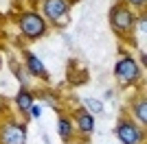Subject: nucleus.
Instances as JSON below:
<instances>
[{"label":"nucleus","mask_w":147,"mask_h":144,"mask_svg":"<svg viewBox=\"0 0 147 144\" xmlns=\"http://www.w3.org/2000/svg\"><path fill=\"white\" fill-rule=\"evenodd\" d=\"M20 29H22V33H24L26 37L35 39V37L44 35L46 26H44V20L40 18L37 13H24V15L20 18Z\"/></svg>","instance_id":"1"},{"label":"nucleus","mask_w":147,"mask_h":144,"mask_svg":"<svg viewBox=\"0 0 147 144\" xmlns=\"http://www.w3.org/2000/svg\"><path fill=\"white\" fill-rule=\"evenodd\" d=\"M114 72H117V79L119 81H123V83H129V81H134L136 77H138V66H136L132 59H121L117 63V68H114Z\"/></svg>","instance_id":"2"},{"label":"nucleus","mask_w":147,"mask_h":144,"mask_svg":"<svg viewBox=\"0 0 147 144\" xmlns=\"http://www.w3.org/2000/svg\"><path fill=\"white\" fill-rule=\"evenodd\" d=\"M117 135L123 144H138L143 140V133L136 129L132 122H119L117 127Z\"/></svg>","instance_id":"3"},{"label":"nucleus","mask_w":147,"mask_h":144,"mask_svg":"<svg viewBox=\"0 0 147 144\" xmlns=\"http://www.w3.org/2000/svg\"><path fill=\"white\" fill-rule=\"evenodd\" d=\"M26 129L22 125H7L2 129V144H24Z\"/></svg>","instance_id":"4"},{"label":"nucleus","mask_w":147,"mask_h":144,"mask_svg":"<svg viewBox=\"0 0 147 144\" xmlns=\"http://www.w3.org/2000/svg\"><path fill=\"white\" fill-rule=\"evenodd\" d=\"M110 20H112V26L117 31H127L129 26H132V22H134L132 13H129L127 9H123V7H114V9H112Z\"/></svg>","instance_id":"5"},{"label":"nucleus","mask_w":147,"mask_h":144,"mask_svg":"<svg viewBox=\"0 0 147 144\" xmlns=\"http://www.w3.org/2000/svg\"><path fill=\"white\" fill-rule=\"evenodd\" d=\"M44 11L51 20H57V22H64V15L68 11V2L66 0H46L44 2Z\"/></svg>","instance_id":"6"},{"label":"nucleus","mask_w":147,"mask_h":144,"mask_svg":"<svg viewBox=\"0 0 147 144\" xmlns=\"http://www.w3.org/2000/svg\"><path fill=\"white\" fill-rule=\"evenodd\" d=\"M26 63H29V68H31L33 74H37V77H46V70H44V66L40 63V59H37L35 55H26Z\"/></svg>","instance_id":"7"},{"label":"nucleus","mask_w":147,"mask_h":144,"mask_svg":"<svg viewBox=\"0 0 147 144\" xmlns=\"http://www.w3.org/2000/svg\"><path fill=\"white\" fill-rule=\"evenodd\" d=\"M77 122H79V129H81V131H86V133H90V131H92V127H94V122H92V116L86 114V111H79V114H77Z\"/></svg>","instance_id":"8"},{"label":"nucleus","mask_w":147,"mask_h":144,"mask_svg":"<svg viewBox=\"0 0 147 144\" xmlns=\"http://www.w3.org/2000/svg\"><path fill=\"white\" fill-rule=\"evenodd\" d=\"M18 105L22 111H31V107H33V98H31V94L26 90H22L18 94Z\"/></svg>","instance_id":"9"},{"label":"nucleus","mask_w":147,"mask_h":144,"mask_svg":"<svg viewBox=\"0 0 147 144\" xmlns=\"http://www.w3.org/2000/svg\"><path fill=\"white\" fill-rule=\"evenodd\" d=\"M84 105L90 109L92 114H103V103L97 101V98H86V101H84Z\"/></svg>","instance_id":"10"},{"label":"nucleus","mask_w":147,"mask_h":144,"mask_svg":"<svg viewBox=\"0 0 147 144\" xmlns=\"http://www.w3.org/2000/svg\"><path fill=\"white\" fill-rule=\"evenodd\" d=\"M70 131H73V129H70V122H68L66 118H59V135L64 140H68L70 138Z\"/></svg>","instance_id":"11"},{"label":"nucleus","mask_w":147,"mask_h":144,"mask_svg":"<svg viewBox=\"0 0 147 144\" xmlns=\"http://www.w3.org/2000/svg\"><path fill=\"white\" fill-rule=\"evenodd\" d=\"M147 105H145V101H141V103H136V107H134V114L138 116V120L141 122H147Z\"/></svg>","instance_id":"12"},{"label":"nucleus","mask_w":147,"mask_h":144,"mask_svg":"<svg viewBox=\"0 0 147 144\" xmlns=\"http://www.w3.org/2000/svg\"><path fill=\"white\" fill-rule=\"evenodd\" d=\"M129 2H132L134 7H143V5H145V0H129Z\"/></svg>","instance_id":"13"},{"label":"nucleus","mask_w":147,"mask_h":144,"mask_svg":"<svg viewBox=\"0 0 147 144\" xmlns=\"http://www.w3.org/2000/svg\"><path fill=\"white\" fill-rule=\"evenodd\" d=\"M31 114H33V116H35V118H37V116H40V109H37L35 105H33V107H31Z\"/></svg>","instance_id":"14"}]
</instances>
